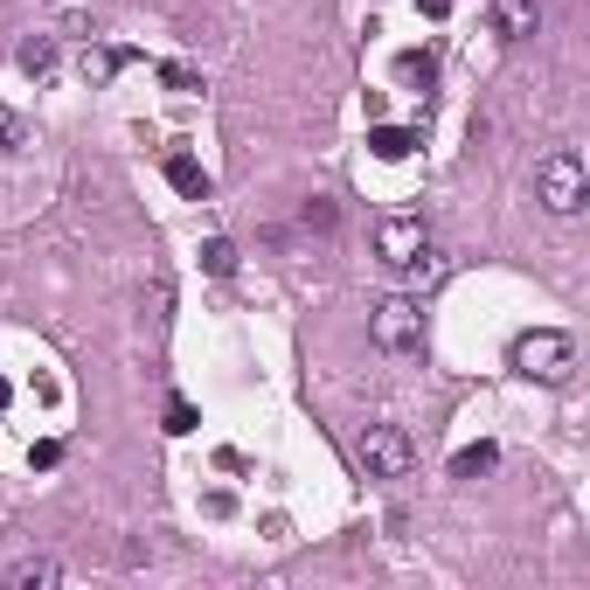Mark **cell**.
<instances>
[{"label":"cell","mask_w":590,"mask_h":590,"mask_svg":"<svg viewBox=\"0 0 590 590\" xmlns=\"http://www.w3.org/2000/svg\"><path fill=\"white\" fill-rule=\"evenodd\" d=\"M396 76H403V84H424V91H431V76H438V56H431V49H403V56H396Z\"/></svg>","instance_id":"7c38bea8"},{"label":"cell","mask_w":590,"mask_h":590,"mask_svg":"<svg viewBox=\"0 0 590 590\" xmlns=\"http://www.w3.org/2000/svg\"><path fill=\"white\" fill-rule=\"evenodd\" d=\"M201 271H209V278H229V271H237V244L209 237V244H201Z\"/></svg>","instance_id":"4fadbf2b"},{"label":"cell","mask_w":590,"mask_h":590,"mask_svg":"<svg viewBox=\"0 0 590 590\" xmlns=\"http://www.w3.org/2000/svg\"><path fill=\"white\" fill-rule=\"evenodd\" d=\"M8 396H14V390H8V382H0V410H8Z\"/></svg>","instance_id":"44dd1931"},{"label":"cell","mask_w":590,"mask_h":590,"mask_svg":"<svg viewBox=\"0 0 590 590\" xmlns=\"http://www.w3.org/2000/svg\"><path fill=\"white\" fill-rule=\"evenodd\" d=\"M354 452H362V466H369L375 479H403L410 466H417V445H410V431H403V424H369Z\"/></svg>","instance_id":"277c9868"},{"label":"cell","mask_w":590,"mask_h":590,"mask_svg":"<svg viewBox=\"0 0 590 590\" xmlns=\"http://www.w3.org/2000/svg\"><path fill=\"white\" fill-rule=\"evenodd\" d=\"M14 63H21V76H35V84H42V76H56V35H29L14 49Z\"/></svg>","instance_id":"30bf717a"},{"label":"cell","mask_w":590,"mask_h":590,"mask_svg":"<svg viewBox=\"0 0 590 590\" xmlns=\"http://www.w3.org/2000/svg\"><path fill=\"white\" fill-rule=\"evenodd\" d=\"M29 458H35V473H49V466H63V445H56V438H42Z\"/></svg>","instance_id":"d6986e66"},{"label":"cell","mask_w":590,"mask_h":590,"mask_svg":"<svg viewBox=\"0 0 590 590\" xmlns=\"http://www.w3.org/2000/svg\"><path fill=\"white\" fill-rule=\"evenodd\" d=\"M14 146H29V125H21L14 112H0V153H14Z\"/></svg>","instance_id":"ac0fdd59"},{"label":"cell","mask_w":590,"mask_h":590,"mask_svg":"<svg viewBox=\"0 0 590 590\" xmlns=\"http://www.w3.org/2000/svg\"><path fill=\"white\" fill-rule=\"evenodd\" d=\"M118 63H125L118 49H84V76H91V84H105V76H112Z\"/></svg>","instance_id":"2e32d148"},{"label":"cell","mask_w":590,"mask_h":590,"mask_svg":"<svg viewBox=\"0 0 590 590\" xmlns=\"http://www.w3.org/2000/svg\"><path fill=\"white\" fill-rule=\"evenodd\" d=\"M424 146V133H417V125H369V153H375V161H410V153H417Z\"/></svg>","instance_id":"52a82bcc"},{"label":"cell","mask_w":590,"mask_h":590,"mask_svg":"<svg viewBox=\"0 0 590 590\" xmlns=\"http://www.w3.org/2000/svg\"><path fill=\"white\" fill-rule=\"evenodd\" d=\"M161 84H167V91H201V76H195L188 63H161Z\"/></svg>","instance_id":"e0dca14e"},{"label":"cell","mask_w":590,"mask_h":590,"mask_svg":"<svg viewBox=\"0 0 590 590\" xmlns=\"http://www.w3.org/2000/svg\"><path fill=\"white\" fill-rule=\"evenodd\" d=\"M63 583V562L56 556H21L8 570V590H56Z\"/></svg>","instance_id":"ba28073f"},{"label":"cell","mask_w":590,"mask_h":590,"mask_svg":"<svg viewBox=\"0 0 590 590\" xmlns=\"http://www.w3.org/2000/svg\"><path fill=\"white\" fill-rule=\"evenodd\" d=\"M535 201H542L549 216H577L583 201H590V182H583V161L570 146H556L542 153V167H535Z\"/></svg>","instance_id":"7a4b0ae2"},{"label":"cell","mask_w":590,"mask_h":590,"mask_svg":"<svg viewBox=\"0 0 590 590\" xmlns=\"http://www.w3.org/2000/svg\"><path fill=\"white\" fill-rule=\"evenodd\" d=\"M369 341H375L382 354H417V348H424V306L410 299V292L375 299V306H369Z\"/></svg>","instance_id":"3957f363"},{"label":"cell","mask_w":590,"mask_h":590,"mask_svg":"<svg viewBox=\"0 0 590 590\" xmlns=\"http://www.w3.org/2000/svg\"><path fill=\"white\" fill-rule=\"evenodd\" d=\"M299 222L327 237V229H333V201H327V195H306V201H299Z\"/></svg>","instance_id":"9a60e30c"},{"label":"cell","mask_w":590,"mask_h":590,"mask_svg":"<svg viewBox=\"0 0 590 590\" xmlns=\"http://www.w3.org/2000/svg\"><path fill=\"white\" fill-rule=\"evenodd\" d=\"M507 362H515V375H528V382H570L577 375V341L556 333V327H528Z\"/></svg>","instance_id":"6da1fadb"},{"label":"cell","mask_w":590,"mask_h":590,"mask_svg":"<svg viewBox=\"0 0 590 590\" xmlns=\"http://www.w3.org/2000/svg\"><path fill=\"white\" fill-rule=\"evenodd\" d=\"M424 250H431L424 216H382V222H375V258L390 265V271H403L410 258H424Z\"/></svg>","instance_id":"5b68a950"},{"label":"cell","mask_w":590,"mask_h":590,"mask_svg":"<svg viewBox=\"0 0 590 590\" xmlns=\"http://www.w3.org/2000/svg\"><path fill=\"white\" fill-rule=\"evenodd\" d=\"M195 424H201V417H195V403H188V396H167V424H161L167 438H188Z\"/></svg>","instance_id":"5bb4252c"},{"label":"cell","mask_w":590,"mask_h":590,"mask_svg":"<svg viewBox=\"0 0 590 590\" xmlns=\"http://www.w3.org/2000/svg\"><path fill=\"white\" fill-rule=\"evenodd\" d=\"M486 29L500 42H528L542 29V0H486Z\"/></svg>","instance_id":"8992f818"},{"label":"cell","mask_w":590,"mask_h":590,"mask_svg":"<svg viewBox=\"0 0 590 590\" xmlns=\"http://www.w3.org/2000/svg\"><path fill=\"white\" fill-rule=\"evenodd\" d=\"M167 182L182 188L188 201H209V167H201V161H188V153H167Z\"/></svg>","instance_id":"9c48e42d"},{"label":"cell","mask_w":590,"mask_h":590,"mask_svg":"<svg viewBox=\"0 0 590 590\" xmlns=\"http://www.w3.org/2000/svg\"><path fill=\"white\" fill-rule=\"evenodd\" d=\"M417 14H431V21H445V14H452V0H417Z\"/></svg>","instance_id":"ffe728a7"},{"label":"cell","mask_w":590,"mask_h":590,"mask_svg":"<svg viewBox=\"0 0 590 590\" xmlns=\"http://www.w3.org/2000/svg\"><path fill=\"white\" fill-rule=\"evenodd\" d=\"M494 466H500V445L479 438V445H466V452L452 458V479H479V473H494Z\"/></svg>","instance_id":"8fae6325"}]
</instances>
